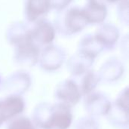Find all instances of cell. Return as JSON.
<instances>
[{"label": "cell", "mask_w": 129, "mask_h": 129, "mask_svg": "<svg viewBox=\"0 0 129 129\" xmlns=\"http://www.w3.org/2000/svg\"><path fill=\"white\" fill-rule=\"evenodd\" d=\"M50 8L48 0H26L25 16L29 22H38L43 20Z\"/></svg>", "instance_id": "cell-13"}, {"label": "cell", "mask_w": 129, "mask_h": 129, "mask_svg": "<svg viewBox=\"0 0 129 129\" xmlns=\"http://www.w3.org/2000/svg\"><path fill=\"white\" fill-rule=\"evenodd\" d=\"M117 12L122 22L125 25H128L129 20L128 0H122L119 2Z\"/></svg>", "instance_id": "cell-21"}, {"label": "cell", "mask_w": 129, "mask_h": 129, "mask_svg": "<svg viewBox=\"0 0 129 129\" xmlns=\"http://www.w3.org/2000/svg\"><path fill=\"white\" fill-rule=\"evenodd\" d=\"M74 129H100L97 118L88 116L79 119L75 123Z\"/></svg>", "instance_id": "cell-20"}, {"label": "cell", "mask_w": 129, "mask_h": 129, "mask_svg": "<svg viewBox=\"0 0 129 129\" xmlns=\"http://www.w3.org/2000/svg\"><path fill=\"white\" fill-rule=\"evenodd\" d=\"M55 28L51 23L44 19L38 21L35 27L31 29L32 41L40 48L42 46L49 45L54 39Z\"/></svg>", "instance_id": "cell-9"}, {"label": "cell", "mask_w": 129, "mask_h": 129, "mask_svg": "<svg viewBox=\"0 0 129 129\" xmlns=\"http://www.w3.org/2000/svg\"><path fill=\"white\" fill-rule=\"evenodd\" d=\"M6 129H38L32 119L17 116L7 122Z\"/></svg>", "instance_id": "cell-19"}, {"label": "cell", "mask_w": 129, "mask_h": 129, "mask_svg": "<svg viewBox=\"0 0 129 129\" xmlns=\"http://www.w3.org/2000/svg\"><path fill=\"white\" fill-rule=\"evenodd\" d=\"M125 67L123 63L117 58L112 57L107 60L101 67L98 75L101 81L113 82L119 80L123 75Z\"/></svg>", "instance_id": "cell-11"}, {"label": "cell", "mask_w": 129, "mask_h": 129, "mask_svg": "<svg viewBox=\"0 0 129 129\" xmlns=\"http://www.w3.org/2000/svg\"><path fill=\"white\" fill-rule=\"evenodd\" d=\"M107 116L110 124L116 128H124L128 126V110L119 107L114 103H112L110 110Z\"/></svg>", "instance_id": "cell-17"}, {"label": "cell", "mask_w": 129, "mask_h": 129, "mask_svg": "<svg viewBox=\"0 0 129 129\" xmlns=\"http://www.w3.org/2000/svg\"><path fill=\"white\" fill-rule=\"evenodd\" d=\"M31 85V77L25 71H17L8 76L3 81L2 88L8 94L22 95L29 88Z\"/></svg>", "instance_id": "cell-8"}, {"label": "cell", "mask_w": 129, "mask_h": 129, "mask_svg": "<svg viewBox=\"0 0 129 129\" xmlns=\"http://www.w3.org/2000/svg\"><path fill=\"white\" fill-rule=\"evenodd\" d=\"M2 85H3V79L2 78V76L0 74V89L2 88Z\"/></svg>", "instance_id": "cell-24"}, {"label": "cell", "mask_w": 129, "mask_h": 129, "mask_svg": "<svg viewBox=\"0 0 129 129\" xmlns=\"http://www.w3.org/2000/svg\"><path fill=\"white\" fill-rule=\"evenodd\" d=\"M95 36L103 44L104 49L107 48L111 50L115 47L118 42L119 38V31L116 26L110 23H105L100 26L97 29Z\"/></svg>", "instance_id": "cell-14"}, {"label": "cell", "mask_w": 129, "mask_h": 129, "mask_svg": "<svg viewBox=\"0 0 129 129\" xmlns=\"http://www.w3.org/2000/svg\"><path fill=\"white\" fill-rule=\"evenodd\" d=\"M111 106L112 102L104 93L94 91L84 97V107L90 116H107Z\"/></svg>", "instance_id": "cell-5"}, {"label": "cell", "mask_w": 129, "mask_h": 129, "mask_svg": "<svg viewBox=\"0 0 129 129\" xmlns=\"http://www.w3.org/2000/svg\"><path fill=\"white\" fill-rule=\"evenodd\" d=\"M88 24L82 8H71L61 12L56 17L55 29L64 36L81 32Z\"/></svg>", "instance_id": "cell-2"}, {"label": "cell", "mask_w": 129, "mask_h": 129, "mask_svg": "<svg viewBox=\"0 0 129 129\" xmlns=\"http://www.w3.org/2000/svg\"><path fill=\"white\" fill-rule=\"evenodd\" d=\"M65 60L66 53L64 50L58 46L49 45L40 51L38 63L42 70L52 72L60 69Z\"/></svg>", "instance_id": "cell-4"}, {"label": "cell", "mask_w": 129, "mask_h": 129, "mask_svg": "<svg viewBox=\"0 0 129 129\" xmlns=\"http://www.w3.org/2000/svg\"><path fill=\"white\" fill-rule=\"evenodd\" d=\"M25 109V101L22 96L8 94L0 98V126L20 116Z\"/></svg>", "instance_id": "cell-6"}, {"label": "cell", "mask_w": 129, "mask_h": 129, "mask_svg": "<svg viewBox=\"0 0 129 129\" xmlns=\"http://www.w3.org/2000/svg\"><path fill=\"white\" fill-rule=\"evenodd\" d=\"M54 98L57 103L72 108L79 104L82 95L78 83L72 79H67L57 85Z\"/></svg>", "instance_id": "cell-3"}, {"label": "cell", "mask_w": 129, "mask_h": 129, "mask_svg": "<svg viewBox=\"0 0 129 129\" xmlns=\"http://www.w3.org/2000/svg\"><path fill=\"white\" fill-rule=\"evenodd\" d=\"M104 47L95 35H86L79 42V51L94 59L103 51Z\"/></svg>", "instance_id": "cell-16"}, {"label": "cell", "mask_w": 129, "mask_h": 129, "mask_svg": "<svg viewBox=\"0 0 129 129\" xmlns=\"http://www.w3.org/2000/svg\"><path fill=\"white\" fill-rule=\"evenodd\" d=\"M73 119L72 108L57 102H42L32 113V120L38 129H68Z\"/></svg>", "instance_id": "cell-1"}, {"label": "cell", "mask_w": 129, "mask_h": 129, "mask_svg": "<svg viewBox=\"0 0 129 129\" xmlns=\"http://www.w3.org/2000/svg\"><path fill=\"white\" fill-rule=\"evenodd\" d=\"M14 61L23 67H33L39 61L40 48L32 41L27 40L14 46Z\"/></svg>", "instance_id": "cell-7"}, {"label": "cell", "mask_w": 129, "mask_h": 129, "mask_svg": "<svg viewBox=\"0 0 129 129\" xmlns=\"http://www.w3.org/2000/svg\"><path fill=\"white\" fill-rule=\"evenodd\" d=\"M73 0H48L50 4V8L61 11L65 9Z\"/></svg>", "instance_id": "cell-22"}, {"label": "cell", "mask_w": 129, "mask_h": 129, "mask_svg": "<svg viewBox=\"0 0 129 129\" xmlns=\"http://www.w3.org/2000/svg\"><path fill=\"white\" fill-rule=\"evenodd\" d=\"M94 62V58L78 51L67 60V67L72 76L78 77L90 70Z\"/></svg>", "instance_id": "cell-10"}, {"label": "cell", "mask_w": 129, "mask_h": 129, "mask_svg": "<svg viewBox=\"0 0 129 129\" xmlns=\"http://www.w3.org/2000/svg\"><path fill=\"white\" fill-rule=\"evenodd\" d=\"M82 9L88 23L101 24L107 15L106 5L99 0H88L87 5Z\"/></svg>", "instance_id": "cell-12"}, {"label": "cell", "mask_w": 129, "mask_h": 129, "mask_svg": "<svg viewBox=\"0 0 129 129\" xmlns=\"http://www.w3.org/2000/svg\"><path fill=\"white\" fill-rule=\"evenodd\" d=\"M99 1H101V2H103V3H104L106 5L107 2H109V3H116V2H119L122 0H99Z\"/></svg>", "instance_id": "cell-23"}, {"label": "cell", "mask_w": 129, "mask_h": 129, "mask_svg": "<svg viewBox=\"0 0 129 129\" xmlns=\"http://www.w3.org/2000/svg\"><path fill=\"white\" fill-rule=\"evenodd\" d=\"M6 38L8 42L14 46L31 39V29L22 22L11 24L7 30Z\"/></svg>", "instance_id": "cell-15"}, {"label": "cell", "mask_w": 129, "mask_h": 129, "mask_svg": "<svg viewBox=\"0 0 129 129\" xmlns=\"http://www.w3.org/2000/svg\"><path fill=\"white\" fill-rule=\"evenodd\" d=\"M80 76H82V79L78 85L82 97H85L94 91L99 82H101L98 73H96L91 70H88Z\"/></svg>", "instance_id": "cell-18"}]
</instances>
